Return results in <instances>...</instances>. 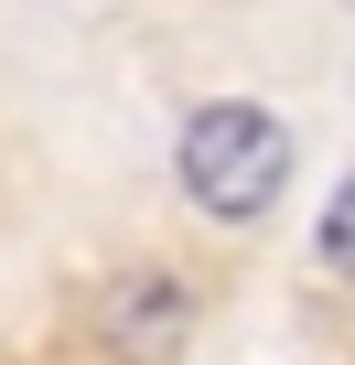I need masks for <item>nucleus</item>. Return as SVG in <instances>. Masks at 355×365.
<instances>
[{
  "instance_id": "obj_1",
  "label": "nucleus",
  "mask_w": 355,
  "mask_h": 365,
  "mask_svg": "<svg viewBox=\"0 0 355 365\" xmlns=\"http://www.w3.org/2000/svg\"><path fill=\"white\" fill-rule=\"evenodd\" d=\"M301 140L291 118H269L259 97H205L184 129H172V182H184V205L216 215V226H248L280 205V182H291Z\"/></svg>"
},
{
  "instance_id": "obj_3",
  "label": "nucleus",
  "mask_w": 355,
  "mask_h": 365,
  "mask_svg": "<svg viewBox=\"0 0 355 365\" xmlns=\"http://www.w3.org/2000/svg\"><path fill=\"white\" fill-rule=\"evenodd\" d=\"M312 247H323L334 279H355V172L334 182V205H323V237H312Z\"/></svg>"
},
{
  "instance_id": "obj_2",
  "label": "nucleus",
  "mask_w": 355,
  "mask_h": 365,
  "mask_svg": "<svg viewBox=\"0 0 355 365\" xmlns=\"http://www.w3.org/2000/svg\"><path fill=\"white\" fill-rule=\"evenodd\" d=\"M97 333H108L129 365H172V354H184V333H194V279H184V269H161V258L119 269L108 301H97Z\"/></svg>"
}]
</instances>
